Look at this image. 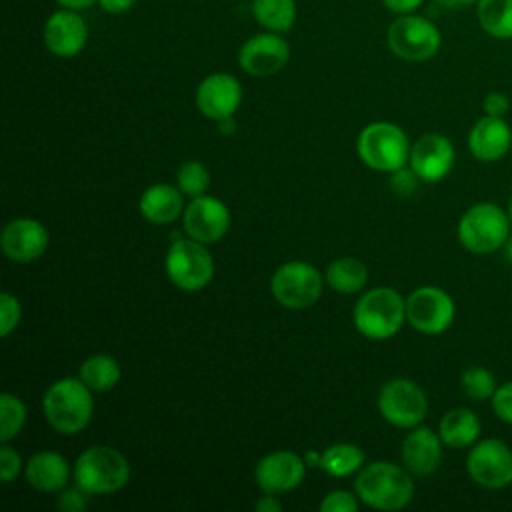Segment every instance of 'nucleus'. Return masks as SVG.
Returning <instances> with one entry per match:
<instances>
[{
  "instance_id": "nucleus-22",
  "label": "nucleus",
  "mask_w": 512,
  "mask_h": 512,
  "mask_svg": "<svg viewBox=\"0 0 512 512\" xmlns=\"http://www.w3.org/2000/svg\"><path fill=\"white\" fill-rule=\"evenodd\" d=\"M24 476L40 492H60L68 482V462L58 452L42 450L26 460Z\"/></svg>"
},
{
  "instance_id": "nucleus-31",
  "label": "nucleus",
  "mask_w": 512,
  "mask_h": 512,
  "mask_svg": "<svg viewBox=\"0 0 512 512\" xmlns=\"http://www.w3.org/2000/svg\"><path fill=\"white\" fill-rule=\"evenodd\" d=\"M176 182H178V188L182 190V194L196 198V196H202L206 192V188L210 186V174L202 162L188 160V162L180 164V168L176 172Z\"/></svg>"
},
{
  "instance_id": "nucleus-11",
  "label": "nucleus",
  "mask_w": 512,
  "mask_h": 512,
  "mask_svg": "<svg viewBox=\"0 0 512 512\" xmlns=\"http://www.w3.org/2000/svg\"><path fill=\"white\" fill-rule=\"evenodd\" d=\"M466 470L482 488H506L512 484V450L498 438H486L474 444L468 452Z\"/></svg>"
},
{
  "instance_id": "nucleus-21",
  "label": "nucleus",
  "mask_w": 512,
  "mask_h": 512,
  "mask_svg": "<svg viewBox=\"0 0 512 512\" xmlns=\"http://www.w3.org/2000/svg\"><path fill=\"white\" fill-rule=\"evenodd\" d=\"M442 438L426 426H414L402 442V460L416 476L432 474L442 460Z\"/></svg>"
},
{
  "instance_id": "nucleus-17",
  "label": "nucleus",
  "mask_w": 512,
  "mask_h": 512,
  "mask_svg": "<svg viewBox=\"0 0 512 512\" xmlns=\"http://www.w3.org/2000/svg\"><path fill=\"white\" fill-rule=\"evenodd\" d=\"M410 168L424 182L442 180L454 164V146L442 134H424L410 148Z\"/></svg>"
},
{
  "instance_id": "nucleus-47",
  "label": "nucleus",
  "mask_w": 512,
  "mask_h": 512,
  "mask_svg": "<svg viewBox=\"0 0 512 512\" xmlns=\"http://www.w3.org/2000/svg\"><path fill=\"white\" fill-rule=\"evenodd\" d=\"M504 256L508 262H512V238H508L504 244Z\"/></svg>"
},
{
  "instance_id": "nucleus-44",
  "label": "nucleus",
  "mask_w": 512,
  "mask_h": 512,
  "mask_svg": "<svg viewBox=\"0 0 512 512\" xmlns=\"http://www.w3.org/2000/svg\"><path fill=\"white\" fill-rule=\"evenodd\" d=\"M434 2H438L440 6H446V8H464L470 4H478V0H434Z\"/></svg>"
},
{
  "instance_id": "nucleus-3",
  "label": "nucleus",
  "mask_w": 512,
  "mask_h": 512,
  "mask_svg": "<svg viewBox=\"0 0 512 512\" xmlns=\"http://www.w3.org/2000/svg\"><path fill=\"white\" fill-rule=\"evenodd\" d=\"M354 324L372 340L394 336L406 320V300L394 288H372L354 306Z\"/></svg>"
},
{
  "instance_id": "nucleus-16",
  "label": "nucleus",
  "mask_w": 512,
  "mask_h": 512,
  "mask_svg": "<svg viewBox=\"0 0 512 512\" xmlns=\"http://www.w3.org/2000/svg\"><path fill=\"white\" fill-rule=\"evenodd\" d=\"M242 102L240 82L226 72H216L206 76L196 90V104L200 112L212 120H224L234 116Z\"/></svg>"
},
{
  "instance_id": "nucleus-34",
  "label": "nucleus",
  "mask_w": 512,
  "mask_h": 512,
  "mask_svg": "<svg viewBox=\"0 0 512 512\" xmlns=\"http://www.w3.org/2000/svg\"><path fill=\"white\" fill-rule=\"evenodd\" d=\"M322 512H356L358 500L348 490H334L320 502Z\"/></svg>"
},
{
  "instance_id": "nucleus-41",
  "label": "nucleus",
  "mask_w": 512,
  "mask_h": 512,
  "mask_svg": "<svg viewBox=\"0 0 512 512\" xmlns=\"http://www.w3.org/2000/svg\"><path fill=\"white\" fill-rule=\"evenodd\" d=\"M134 4H136V0H98V6L106 14H124L128 10H132Z\"/></svg>"
},
{
  "instance_id": "nucleus-37",
  "label": "nucleus",
  "mask_w": 512,
  "mask_h": 512,
  "mask_svg": "<svg viewBox=\"0 0 512 512\" xmlns=\"http://www.w3.org/2000/svg\"><path fill=\"white\" fill-rule=\"evenodd\" d=\"M88 496L90 494L84 492L80 486H76V488H62L58 498H56V504L64 512H80V510L86 508Z\"/></svg>"
},
{
  "instance_id": "nucleus-45",
  "label": "nucleus",
  "mask_w": 512,
  "mask_h": 512,
  "mask_svg": "<svg viewBox=\"0 0 512 512\" xmlns=\"http://www.w3.org/2000/svg\"><path fill=\"white\" fill-rule=\"evenodd\" d=\"M218 128L222 134H232L234 128H236V122H234V116H228L224 120H218Z\"/></svg>"
},
{
  "instance_id": "nucleus-36",
  "label": "nucleus",
  "mask_w": 512,
  "mask_h": 512,
  "mask_svg": "<svg viewBox=\"0 0 512 512\" xmlns=\"http://www.w3.org/2000/svg\"><path fill=\"white\" fill-rule=\"evenodd\" d=\"M20 470H22V460L18 452L4 442L0 448V480L8 484L18 476Z\"/></svg>"
},
{
  "instance_id": "nucleus-28",
  "label": "nucleus",
  "mask_w": 512,
  "mask_h": 512,
  "mask_svg": "<svg viewBox=\"0 0 512 512\" xmlns=\"http://www.w3.org/2000/svg\"><path fill=\"white\" fill-rule=\"evenodd\" d=\"M252 14L270 32H286L296 20L294 0H252Z\"/></svg>"
},
{
  "instance_id": "nucleus-26",
  "label": "nucleus",
  "mask_w": 512,
  "mask_h": 512,
  "mask_svg": "<svg viewBox=\"0 0 512 512\" xmlns=\"http://www.w3.org/2000/svg\"><path fill=\"white\" fill-rule=\"evenodd\" d=\"M476 14L482 30L496 40L512 38V0H478Z\"/></svg>"
},
{
  "instance_id": "nucleus-33",
  "label": "nucleus",
  "mask_w": 512,
  "mask_h": 512,
  "mask_svg": "<svg viewBox=\"0 0 512 512\" xmlns=\"http://www.w3.org/2000/svg\"><path fill=\"white\" fill-rule=\"evenodd\" d=\"M20 302L16 296L2 292L0 294V334L8 336L20 322Z\"/></svg>"
},
{
  "instance_id": "nucleus-32",
  "label": "nucleus",
  "mask_w": 512,
  "mask_h": 512,
  "mask_svg": "<svg viewBox=\"0 0 512 512\" xmlns=\"http://www.w3.org/2000/svg\"><path fill=\"white\" fill-rule=\"evenodd\" d=\"M460 384H462V390L466 392V396H470L474 400L492 398L498 388L494 374L482 366L466 368L460 376Z\"/></svg>"
},
{
  "instance_id": "nucleus-25",
  "label": "nucleus",
  "mask_w": 512,
  "mask_h": 512,
  "mask_svg": "<svg viewBox=\"0 0 512 512\" xmlns=\"http://www.w3.org/2000/svg\"><path fill=\"white\" fill-rule=\"evenodd\" d=\"M368 280V270L366 266L352 256L338 258L328 264L326 268V282L332 290L342 292V294H354L364 288Z\"/></svg>"
},
{
  "instance_id": "nucleus-12",
  "label": "nucleus",
  "mask_w": 512,
  "mask_h": 512,
  "mask_svg": "<svg viewBox=\"0 0 512 512\" xmlns=\"http://www.w3.org/2000/svg\"><path fill=\"white\" fill-rule=\"evenodd\" d=\"M454 312L452 298L436 286L416 288L406 298V320L422 334L434 336L450 328Z\"/></svg>"
},
{
  "instance_id": "nucleus-46",
  "label": "nucleus",
  "mask_w": 512,
  "mask_h": 512,
  "mask_svg": "<svg viewBox=\"0 0 512 512\" xmlns=\"http://www.w3.org/2000/svg\"><path fill=\"white\" fill-rule=\"evenodd\" d=\"M304 460H306V464H312V466H320L322 454H320V452H314V450H310V452H306Z\"/></svg>"
},
{
  "instance_id": "nucleus-38",
  "label": "nucleus",
  "mask_w": 512,
  "mask_h": 512,
  "mask_svg": "<svg viewBox=\"0 0 512 512\" xmlns=\"http://www.w3.org/2000/svg\"><path fill=\"white\" fill-rule=\"evenodd\" d=\"M418 176H416V172L410 168H398V170H394L392 172V178H390V186H392V190L396 192V194H402V196H408V194H412L414 190H416V186H418Z\"/></svg>"
},
{
  "instance_id": "nucleus-27",
  "label": "nucleus",
  "mask_w": 512,
  "mask_h": 512,
  "mask_svg": "<svg viewBox=\"0 0 512 512\" xmlns=\"http://www.w3.org/2000/svg\"><path fill=\"white\" fill-rule=\"evenodd\" d=\"M78 378L92 390V392H106L114 388L120 380V366L112 356L96 354L82 362Z\"/></svg>"
},
{
  "instance_id": "nucleus-30",
  "label": "nucleus",
  "mask_w": 512,
  "mask_h": 512,
  "mask_svg": "<svg viewBox=\"0 0 512 512\" xmlns=\"http://www.w3.org/2000/svg\"><path fill=\"white\" fill-rule=\"evenodd\" d=\"M26 422V408L22 400L10 392L0 394V440L16 438Z\"/></svg>"
},
{
  "instance_id": "nucleus-6",
  "label": "nucleus",
  "mask_w": 512,
  "mask_h": 512,
  "mask_svg": "<svg viewBox=\"0 0 512 512\" xmlns=\"http://www.w3.org/2000/svg\"><path fill=\"white\" fill-rule=\"evenodd\" d=\"M410 144L404 130L392 122L368 124L358 136V156L380 172H394L410 158Z\"/></svg>"
},
{
  "instance_id": "nucleus-19",
  "label": "nucleus",
  "mask_w": 512,
  "mask_h": 512,
  "mask_svg": "<svg viewBox=\"0 0 512 512\" xmlns=\"http://www.w3.org/2000/svg\"><path fill=\"white\" fill-rule=\"evenodd\" d=\"M2 250L14 262H32L48 248L46 228L32 218H16L2 230Z\"/></svg>"
},
{
  "instance_id": "nucleus-43",
  "label": "nucleus",
  "mask_w": 512,
  "mask_h": 512,
  "mask_svg": "<svg viewBox=\"0 0 512 512\" xmlns=\"http://www.w3.org/2000/svg\"><path fill=\"white\" fill-rule=\"evenodd\" d=\"M62 8H70V10H84L90 8L96 0H56Z\"/></svg>"
},
{
  "instance_id": "nucleus-40",
  "label": "nucleus",
  "mask_w": 512,
  "mask_h": 512,
  "mask_svg": "<svg viewBox=\"0 0 512 512\" xmlns=\"http://www.w3.org/2000/svg\"><path fill=\"white\" fill-rule=\"evenodd\" d=\"M382 2L390 12L404 16V14H414V10L420 8L424 0H382Z\"/></svg>"
},
{
  "instance_id": "nucleus-2",
  "label": "nucleus",
  "mask_w": 512,
  "mask_h": 512,
  "mask_svg": "<svg viewBox=\"0 0 512 512\" xmlns=\"http://www.w3.org/2000/svg\"><path fill=\"white\" fill-rule=\"evenodd\" d=\"M358 498L376 510H400L414 496L410 474L392 462H370L356 478Z\"/></svg>"
},
{
  "instance_id": "nucleus-4",
  "label": "nucleus",
  "mask_w": 512,
  "mask_h": 512,
  "mask_svg": "<svg viewBox=\"0 0 512 512\" xmlns=\"http://www.w3.org/2000/svg\"><path fill=\"white\" fill-rule=\"evenodd\" d=\"M74 480L88 494H110L130 480L128 460L110 446H90L74 462Z\"/></svg>"
},
{
  "instance_id": "nucleus-42",
  "label": "nucleus",
  "mask_w": 512,
  "mask_h": 512,
  "mask_svg": "<svg viewBox=\"0 0 512 512\" xmlns=\"http://www.w3.org/2000/svg\"><path fill=\"white\" fill-rule=\"evenodd\" d=\"M254 508L258 512H280L282 510V504L276 500V494H266L262 496L260 500H256Z\"/></svg>"
},
{
  "instance_id": "nucleus-14",
  "label": "nucleus",
  "mask_w": 512,
  "mask_h": 512,
  "mask_svg": "<svg viewBox=\"0 0 512 512\" xmlns=\"http://www.w3.org/2000/svg\"><path fill=\"white\" fill-rule=\"evenodd\" d=\"M230 226V212L214 196H196L184 208V230L192 240L202 244L218 242Z\"/></svg>"
},
{
  "instance_id": "nucleus-18",
  "label": "nucleus",
  "mask_w": 512,
  "mask_h": 512,
  "mask_svg": "<svg viewBox=\"0 0 512 512\" xmlns=\"http://www.w3.org/2000/svg\"><path fill=\"white\" fill-rule=\"evenodd\" d=\"M88 40V28L78 10H58L44 24V44L60 58L76 56Z\"/></svg>"
},
{
  "instance_id": "nucleus-9",
  "label": "nucleus",
  "mask_w": 512,
  "mask_h": 512,
  "mask_svg": "<svg viewBox=\"0 0 512 512\" xmlns=\"http://www.w3.org/2000/svg\"><path fill=\"white\" fill-rule=\"evenodd\" d=\"M270 288L274 298L292 310L310 308L322 294V276L320 272L308 262H286L282 264L272 280Z\"/></svg>"
},
{
  "instance_id": "nucleus-29",
  "label": "nucleus",
  "mask_w": 512,
  "mask_h": 512,
  "mask_svg": "<svg viewBox=\"0 0 512 512\" xmlns=\"http://www.w3.org/2000/svg\"><path fill=\"white\" fill-rule=\"evenodd\" d=\"M364 462V452L354 444H332L322 452L320 468L336 478L356 472Z\"/></svg>"
},
{
  "instance_id": "nucleus-10",
  "label": "nucleus",
  "mask_w": 512,
  "mask_h": 512,
  "mask_svg": "<svg viewBox=\"0 0 512 512\" xmlns=\"http://www.w3.org/2000/svg\"><path fill=\"white\" fill-rule=\"evenodd\" d=\"M378 410L392 426L414 428L424 420L428 400L416 382L408 378H392L380 388Z\"/></svg>"
},
{
  "instance_id": "nucleus-23",
  "label": "nucleus",
  "mask_w": 512,
  "mask_h": 512,
  "mask_svg": "<svg viewBox=\"0 0 512 512\" xmlns=\"http://www.w3.org/2000/svg\"><path fill=\"white\" fill-rule=\"evenodd\" d=\"M140 214L152 224H170L174 222L182 210V190L170 184H154L144 190L140 196Z\"/></svg>"
},
{
  "instance_id": "nucleus-35",
  "label": "nucleus",
  "mask_w": 512,
  "mask_h": 512,
  "mask_svg": "<svg viewBox=\"0 0 512 512\" xmlns=\"http://www.w3.org/2000/svg\"><path fill=\"white\" fill-rule=\"evenodd\" d=\"M492 410L502 422L512 424V380L496 388L492 396Z\"/></svg>"
},
{
  "instance_id": "nucleus-5",
  "label": "nucleus",
  "mask_w": 512,
  "mask_h": 512,
  "mask_svg": "<svg viewBox=\"0 0 512 512\" xmlns=\"http://www.w3.org/2000/svg\"><path fill=\"white\" fill-rule=\"evenodd\" d=\"M510 216L492 202L470 206L458 222V240L474 254H490L504 248L510 238Z\"/></svg>"
},
{
  "instance_id": "nucleus-13",
  "label": "nucleus",
  "mask_w": 512,
  "mask_h": 512,
  "mask_svg": "<svg viewBox=\"0 0 512 512\" xmlns=\"http://www.w3.org/2000/svg\"><path fill=\"white\" fill-rule=\"evenodd\" d=\"M290 58V46L288 42L278 36V32H264L248 38L240 52L238 62L244 72L250 76H272L280 72Z\"/></svg>"
},
{
  "instance_id": "nucleus-8",
  "label": "nucleus",
  "mask_w": 512,
  "mask_h": 512,
  "mask_svg": "<svg viewBox=\"0 0 512 512\" xmlns=\"http://www.w3.org/2000/svg\"><path fill=\"white\" fill-rule=\"evenodd\" d=\"M166 274L176 288L196 292L212 280L214 262L202 242L176 240L166 254Z\"/></svg>"
},
{
  "instance_id": "nucleus-39",
  "label": "nucleus",
  "mask_w": 512,
  "mask_h": 512,
  "mask_svg": "<svg viewBox=\"0 0 512 512\" xmlns=\"http://www.w3.org/2000/svg\"><path fill=\"white\" fill-rule=\"evenodd\" d=\"M482 108L490 116H504L510 110V98L506 94H502V92H490L484 98Z\"/></svg>"
},
{
  "instance_id": "nucleus-20",
  "label": "nucleus",
  "mask_w": 512,
  "mask_h": 512,
  "mask_svg": "<svg viewBox=\"0 0 512 512\" xmlns=\"http://www.w3.org/2000/svg\"><path fill=\"white\" fill-rule=\"evenodd\" d=\"M512 146V130L504 116H490L486 114L480 118L470 134H468V148L474 158L482 162H494L506 156Z\"/></svg>"
},
{
  "instance_id": "nucleus-15",
  "label": "nucleus",
  "mask_w": 512,
  "mask_h": 512,
  "mask_svg": "<svg viewBox=\"0 0 512 512\" xmlns=\"http://www.w3.org/2000/svg\"><path fill=\"white\" fill-rule=\"evenodd\" d=\"M306 474V460L288 450H278L264 456L254 470L256 484L264 494L290 492L302 484Z\"/></svg>"
},
{
  "instance_id": "nucleus-1",
  "label": "nucleus",
  "mask_w": 512,
  "mask_h": 512,
  "mask_svg": "<svg viewBox=\"0 0 512 512\" xmlns=\"http://www.w3.org/2000/svg\"><path fill=\"white\" fill-rule=\"evenodd\" d=\"M42 410L56 432L78 434L92 418V390L80 378L56 380L42 398Z\"/></svg>"
},
{
  "instance_id": "nucleus-24",
  "label": "nucleus",
  "mask_w": 512,
  "mask_h": 512,
  "mask_svg": "<svg viewBox=\"0 0 512 512\" xmlns=\"http://www.w3.org/2000/svg\"><path fill=\"white\" fill-rule=\"evenodd\" d=\"M438 434L442 442L450 448H466L472 446L480 436V420L468 408H452L448 410L438 426Z\"/></svg>"
},
{
  "instance_id": "nucleus-7",
  "label": "nucleus",
  "mask_w": 512,
  "mask_h": 512,
  "mask_svg": "<svg viewBox=\"0 0 512 512\" xmlns=\"http://www.w3.org/2000/svg\"><path fill=\"white\" fill-rule=\"evenodd\" d=\"M388 48L402 60L422 62L432 58L442 44L440 30L424 16H398L386 34Z\"/></svg>"
},
{
  "instance_id": "nucleus-48",
  "label": "nucleus",
  "mask_w": 512,
  "mask_h": 512,
  "mask_svg": "<svg viewBox=\"0 0 512 512\" xmlns=\"http://www.w3.org/2000/svg\"><path fill=\"white\" fill-rule=\"evenodd\" d=\"M508 216H510V222H512V196H510V210H508Z\"/></svg>"
}]
</instances>
